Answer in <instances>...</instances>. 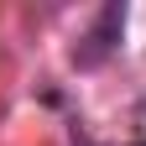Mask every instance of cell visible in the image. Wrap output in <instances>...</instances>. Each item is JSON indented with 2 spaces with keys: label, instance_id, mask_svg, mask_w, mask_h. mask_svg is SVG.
<instances>
[{
  "label": "cell",
  "instance_id": "7a4b0ae2",
  "mask_svg": "<svg viewBox=\"0 0 146 146\" xmlns=\"http://www.w3.org/2000/svg\"><path fill=\"white\" fill-rule=\"evenodd\" d=\"M136 146H146V141H136Z\"/></svg>",
  "mask_w": 146,
  "mask_h": 146
},
{
  "label": "cell",
  "instance_id": "6da1fadb",
  "mask_svg": "<svg viewBox=\"0 0 146 146\" xmlns=\"http://www.w3.org/2000/svg\"><path fill=\"white\" fill-rule=\"evenodd\" d=\"M120 31H125V5H120V0H110V5L94 16V26L84 31V42L73 47V68H99L110 52L120 47Z\"/></svg>",
  "mask_w": 146,
  "mask_h": 146
}]
</instances>
